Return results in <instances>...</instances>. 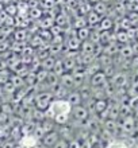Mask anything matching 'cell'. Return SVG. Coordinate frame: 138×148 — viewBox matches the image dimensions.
Segmentation results:
<instances>
[{"instance_id":"6da1fadb","label":"cell","mask_w":138,"mask_h":148,"mask_svg":"<svg viewBox=\"0 0 138 148\" xmlns=\"http://www.w3.org/2000/svg\"><path fill=\"white\" fill-rule=\"evenodd\" d=\"M73 106L68 102V100H53L50 104L49 109L46 110V117L47 119H54V117L60 116V114H71Z\"/></svg>"},{"instance_id":"7a4b0ae2","label":"cell","mask_w":138,"mask_h":148,"mask_svg":"<svg viewBox=\"0 0 138 148\" xmlns=\"http://www.w3.org/2000/svg\"><path fill=\"white\" fill-rule=\"evenodd\" d=\"M54 97L51 92H40L38 94L34 96V104H35V109H40L42 112H46L49 109L50 104L53 102Z\"/></svg>"},{"instance_id":"3957f363","label":"cell","mask_w":138,"mask_h":148,"mask_svg":"<svg viewBox=\"0 0 138 148\" xmlns=\"http://www.w3.org/2000/svg\"><path fill=\"white\" fill-rule=\"evenodd\" d=\"M110 81L117 89H125V88L130 86V84H129L130 82L129 81V75H127L126 71H118Z\"/></svg>"},{"instance_id":"277c9868","label":"cell","mask_w":138,"mask_h":148,"mask_svg":"<svg viewBox=\"0 0 138 148\" xmlns=\"http://www.w3.org/2000/svg\"><path fill=\"white\" fill-rule=\"evenodd\" d=\"M71 114L76 121H79V123H85V121L89 119V114H91V113H89V110L87 109L85 105H77V106H73Z\"/></svg>"},{"instance_id":"5b68a950","label":"cell","mask_w":138,"mask_h":148,"mask_svg":"<svg viewBox=\"0 0 138 148\" xmlns=\"http://www.w3.org/2000/svg\"><path fill=\"white\" fill-rule=\"evenodd\" d=\"M60 139H61V136H60L58 131H53V132L46 133V135L42 137L41 144L44 145L45 148H53L55 144H57V143H58Z\"/></svg>"},{"instance_id":"8992f818","label":"cell","mask_w":138,"mask_h":148,"mask_svg":"<svg viewBox=\"0 0 138 148\" xmlns=\"http://www.w3.org/2000/svg\"><path fill=\"white\" fill-rule=\"evenodd\" d=\"M107 81H108L107 75L104 74L103 70H100L89 77V86H91V88H102Z\"/></svg>"},{"instance_id":"52a82bcc","label":"cell","mask_w":138,"mask_h":148,"mask_svg":"<svg viewBox=\"0 0 138 148\" xmlns=\"http://www.w3.org/2000/svg\"><path fill=\"white\" fill-rule=\"evenodd\" d=\"M135 117L134 116H127L123 119V123L121 125H122V131L125 133H127L129 136H131L133 135V132L135 131V121H134Z\"/></svg>"},{"instance_id":"ba28073f","label":"cell","mask_w":138,"mask_h":148,"mask_svg":"<svg viewBox=\"0 0 138 148\" xmlns=\"http://www.w3.org/2000/svg\"><path fill=\"white\" fill-rule=\"evenodd\" d=\"M19 144L23 148H37L40 145V140L34 135H26L19 140Z\"/></svg>"},{"instance_id":"9c48e42d","label":"cell","mask_w":138,"mask_h":148,"mask_svg":"<svg viewBox=\"0 0 138 148\" xmlns=\"http://www.w3.org/2000/svg\"><path fill=\"white\" fill-rule=\"evenodd\" d=\"M58 133H60V136H61V139H64V140H67V141H71L73 140V139H76L75 136V133H73V127L72 125H60V129H58Z\"/></svg>"},{"instance_id":"30bf717a","label":"cell","mask_w":138,"mask_h":148,"mask_svg":"<svg viewBox=\"0 0 138 148\" xmlns=\"http://www.w3.org/2000/svg\"><path fill=\"white\" fill-rule=\"evenodd\" d=\"M51 93H53V97L54 100H67L68 94H69V89L64 88L62 85H55L54 88H51Z\"/></svg>"},{"instance_id":"8fae6325","label":"cell","mask_w":138,"mask_h":148,"mask_svg":"<svg viewBox=\"0 0 138 148\" xmlns=\"http://www.w3.org/2000/svg\"><path fill=\"white\" fill-rule=\"evenodd\" d=\"M60 85H62L64 88H67L69 90L76 88V81L72 73H65L62 77H60Z\"/></svg>"},{"instance_id":"7c38bea8","label":"cell","mask_w":138,"mask_h":148,"mask_svg":"<svg viewBox=\"0 0 138 148\" xmlns=\"http://www.w3.org/2000/svg\"><path fill=\"white\" fill-rule=\"evenodd\" d=\"M110 108V100L108 98H103V100H95V114L100 116Z\"/></svg>"},{"instance_id":"4fadbf2b","label":"cell","mask_w":138,"mask_h":148,"mask_svg":"<svg viewBox=\"0 0 138 148\" xmlns=\"http://www.w3.org/2000/svg\"><path fill=\"white\" fill-rule=\"evenodd\" d=\"M67 100H68V102H69L72 106H77V105H81V104H83V98H81V94H80V92H79L77 89H76V90H72V92H69V94H68Z\"/></svg>"},{"instance_id":"5bb4252c","label":"cell","mask_w":138,"mask_h":148,"mask_svg":"<svg viewBox=\"0 0 138 148\" xmlns=\"http://www.w3.org/2000/svg\"><path fill=\"white\" fill-rule=\"evenodd\" d=\"M81 40L77 38V35L71 36V38H67V49L71 51H80V47H81Z\"/></svg>"},{"instance_id":"9a60e30c","label":"cell","mask_w":138,"mask_h":148,"mask_svg":"<svg viewBox=\"0 0 138 148\" xmlns=\"http://www.w3.org/2000/svg\"><path fill=\"white\" fill-rule=\"evenodd\" d=\"M119 55L125 59H131L134 57V51H133V47H131V43H127V45H122L119 47Z\"/></svg>"},{"instance_id":"2e32d148","label":"cell","mask_w":138,"mask_h":148,"mask_svg":"<svg viewBox=\"0 0 138 148\" xmlns=\"http://www.w3.org/2000/svg\"><path fill=\"white\" fill-rule=\"evenodd\" d=\"M114 26H115L114 19L110 18V16H104L102 22H100V24H99V30L100 31H112Z\"/></svg>"},{"instance_id":"e0dca14e","label":"cell","mask_w":138,"mask_h":148,"mask_svg":"<svg viewBox=\"0 0 138 148\" xmlns=\"http://www.w3.org/2000/svg\"><path fill=\"white\" fill-rule=\"evenodd\" d=\"M85 18H87L88 26H89V27H92V28L96 27V26H99V24H100V22H102V19H103L102 15L96 14L95 11H91L87 16H85Z\"/></svg>"},{"instance_id":"ac0fdd59","label":"cell","mask_w":138,"mask_h":148,"mask_svg":"<svg viewBox=\"0 0 138 148\" xmlns=\"http://www.w3.org/2000/svg\"><path fill=\"white\" fill-rule=\"evenodd\" d=\"M119 47H121V45H118L117 42H111L104 46V53L103 54L110 55V57H115L117 54H119Z\"/></svg>"},{"instance_id":"d6986e66","label":"cell","mask_w":138,"mask_h":148,"mask_svg":"<svg viewBox=\"0 0 138 148\" xmlns=\"http://www.w3.org/2000/svg\"><path fill=\"white\" fill-rule=\"evenodd\" d=\"M62 62H64V67H65V70H67L68 73L73 71L76 69V66H77L76 57H64Z\"/></svg>"},{"instance_id":"ffe728a7","label":"cell","mask_w":138,"mask_h":148,"mask_svg":"<svg viewBox=\"0 0 138 148\" xmlns=\"http://www.w3.org/2000/svg\"><path fill=\"white\" fill-rule=\"evenodd\" d=\"M95 43H92L91 40H85V42L81 43V47H80V53L83 54H88V55H95Z\"/></svg>"},{"instance_id":"44dd1931","label":"cell","mask_w":138,"mask_h":148,"mask_svg":"<svg viewBox=\"0 0 138 148\" xmlns=\"http://www.w3.org/2000/svg\"><path fill=\"white\" fill-rule=\"evenodd\" d=\"M115 42L118 43V45H127V43H130V38H129V34H127V31H123V30H121V31L115 32Z\"/></svg>"},{"instance_id":"7402d4cb","label":"cell","mask_w":138,"mask_h":148,"mask_svg":"<svg viewBox=\"0 0 138 148\" xmlns=\"http://www.w3.org/2000/svg\"><path fill=\"white\" fill-rule=\"evenodd\" d=\"M55 62H57V59H55V57H47V58H45L44 61H41V67L42 69H45V70L50 71L54 69V65Z\"/></svg>"},{"instance_id":"603a6c76","label":"cell","mask_w":138,"mask_h":148,"mask_svg":"<svg viewBox=\"0 0 138 148\" xmlns=\"http://www.w3.org/2000/svg\"><path fill=\"white\" fill-rule=\"evenodd\" d=\"M54 24H55L54 18H51V16H47V18H42V19H40L41 30H50Z\"/></svg>"},{"instance_id":"cb8c5ba5","label":"cell","mask_w":138,"mask_h":148,"mask_svg":"<svg viewBox=\"0 0 138 148\" xmlns=\"http://www.w3.org/2000/svg\"><path fill=\"white\" fill-rule=\"evenodd\" d=\"M91 27L87 26V27L84 28H80L77 30V38L81 40V42H85V40H89V36H91Z\"/></svg>"},{"instance_id":"d4e9b609","label":"cell","mask_w":138,"mask_h":148,"mask_svg":"<svg viewBox=\"0 0 138 148\" xmlns=\"http://www.w3.org/2000/svg\"><path fill=\"white\" fill-rule=\"evenodd\" d=\"M104 129L110 133H115L118 131V121L112 120V119H107L104 121Z\"/></svg>"},{"instance_id":"484cf974","label":"cell","mask_w":138,"mask_h":148,"mask_svg":"<svg viewBox=\"0 0 138 148\" xmlns=\"http://www.w3.org/2000/svg\"><path fill=\"white\" fill-rule=\"evenodd\" d=\"M10 81L15 85L16 89H22V88H24V85H26V81H24L23 77H20V75H18V74H12L11 78H10Z\"/></svg>"},{"instance_id":"4316f807","label":"cell","mask_w":138,"mask_h":148,"mask_svg":"<svg viewBox=\"0 0 138 148\" xmlns=\"http://www.w3.org/2000/svg\"><path fill=\"white\" fill-rule=\"evenodd\" d=\"M92 11H95L96 14H99V15H104V14H107V11H108V4L103 3V1H98V3L94 4V10Z\"/></svg>"},{"instance_id":"83f0119b","label":"cell","mask_w":138,"mask_h":148,"mask_svg":"<svg viewBox=\"0 0 138 148\" xmlns=\"http://www.w3.org/2000/svg\"><path fill=\"white\" fill-rule=\"evenodd\" d=\"M41 127H42V129L45 131V133H49V132H53V131H55L54 129V125L55 123L51 119H45L42 123H41Z\"/></svg>"},{"instance_id":"f1b7e54d","label":"cell","mask_w":138,"mask_h":148,"mask_svg":"<svg viewBox=\"0 0 138 148\" xmlns=\"http://www.w3.org/2000/svg\"><path fill=\"white\" fill-rule=\"evenodd\" d=\"M53 73H54L55 75H58V77H62L65 73H68V71L65 70V67H64L62 59H57V62H55V65H54V69H53Z\"/></svg>"},{"instance_id":"f546056e","label":"cell","mask_w":138,"mask_h":148,"mask_svg":"<svg viewBox=\"0 0 138 148\" xmlns=\"http://www.w3.org/2000/svg\"><path fill=\"white\" fill-rule=\"evenodd\" d=\"M88 23H87V18L84 15L81 16H77L75 20H73V28H76V30H80V28H84L87 27Z\"/></svg>"},{"instance_id":"4dcf8cb0","label":"cell","mask_w":138,"mask_h":148,"mask_svg":"<svg viewBox=\"0 0 138 148\" xmlns=\"http://www.w3.org/2000/svg\"><path fill=\"white\" fill-rule=\"evenodd\" d=\"M54 22L57 26H61L62 28H65L69 23V19H68V15L67 14H58V15L54 18Z\"/></svg>"},{"instance_id":"1f68e13d","label":"cell","mask_w":138,"mask_h":148,"mask_svg":"<svg viewBox=\"0 0 138 148\" xmlns=\"http://www.w3.org/2000/svg\"><path fill=\"white\" fill-rule=\"evenodd\" d=\"M106 148H131L125 140H112L107 144Z\"/></svg>"},{"instance_id":"d6a6232c","label":"cell","mask_w":138,"mask_h":148,"mask_svg":"<svg viewBox=\"0 0 138 148\" xmlns=\"http://www.w3.org/2000/svg\"><path fill=\"white\" fill-rule=\"evenodd\" d=\"M119 26H121V30H123V31H127V30H130V28L134 27L133 23H131V20L129 19L127 16L121 18V20H119Z\"/></svg>"},{"instance_id":"836d02e7","label":"cell","mask_w":138,"mask_h":148,"mask_svg":"<svg viewBox=\"0 0 138 148\" xmlns=\"http://www.w3.org/2000/svg\"><path fill=\"white\" fill-rule=\"evenodd\" d=\"M49 73H50V71H47V70H45V69L41 67L40 70L35 73L37 74V82H38V84H44V82H46Z\"/></svg>"},{"instance_id":"e575fe53","label":"cell","mask_w":138,"mask_h":148,"mask_svg":"<svg viewBox=\"0 0 138 148\" xmlns=\"http://www.w3.org/2000/svg\"><path fill=\"white\" fill-rule=\"evenodd\" d=\"M14 38H15V42H23V40H26V38H27V31L23 30V28L16 30V31L14 32Z\"/></svg>"},{"instance_id":"d590c367","label":"cell","mask_w":138,"mask_h":148,"mask_svg":"<svg viewBox=\"0 0 138 148\" xmlns=\"http://www.w3.org/2000/svg\"><path fill=\"white\" fill-rule=\"evenodd\" d=\"M28 14H30V18H31V19H37V20L42 19V11H41V8H38V7H31Z\"/></svg>"},{"instance_id":"8d00e7d4","label":"cell","mask_w":138,"mask_h":148,"mask_svg":"<svg viewBox=\"0 0 138 148\" xmlns=\"http://www.w3.org/2000/svg\"><path fill=\"white\" fill-rule=\"evenodd\" d=\"M62 49H64V45H51L50 43V49H49L50 55L51 57H55V55L61 54V53H62Z\"/></svg>"},{"instance_id":"74e56055","label":"cell","mask_w":138,"mask_h":148,"mask_svg":"<svg viewBox=\"0 0 138 148\" xmlns=\"http://www.w3.org/2000/svg\"><path fill=\"white\" fill-rule=\"evenodd\" d=\"M38 34H40L41 38L44 39L45 42H51V39H53V34L50 32V30H40Z\"/></svg>"},{"instance_id":"f35d334b","label":"cell","mask_w":138,"mask_h":148,"mask_svg":"<svg viewBox=\"0 0 138 148\" xmlns=\"http://www.w3.org/2000/svg\"><path fill=\"white\" fill-rule=\"evenodd\" d=\"M3 89H4V93L11 94V96H12V94H14V93H15L16 90H18V89H16V88H15V85H14V84H12L11 81H8L7 84H6V85L3 86Z\"/></svg>"},{"instance_id":"ab89813d","label":"cell","mask_w":138,"mask_h":148,"mask_svg":"<svg viewBox=\"0 0 138 148\" xmlns=\"http://www.w3.org/2000/svg\"><path fill=\"white\" fill-rule=\"evenodd\" d=\"M64 31H65V28H62L61 26H57V24H54L53 27L50 28V32L53 34V36H57V35H62Z\"/></svg>"},{"instance_id":"60d3db41","label":"cell","mask_w":138,"mask_h":148,"mask_svg":"<svg viewBox=\"0 0 138 148\" xmlns=\"http://www.w3.org/2000/svg\"><path fill=\"white\" fill-rule=\"evenodd\" d=\"M129 105H130V108L134 110V112H137V110H138V94H137V96H133V97H130Z\"/></svg>"},{"instance_id":"b9f144b4","label":"cell","mask_w":138,"mask_h":148,"mask_svg":"<svg viewBox=\"0 0 138 148\" xmlns=\"http://www.w3.org/2000/svg\"><path fill=\"white\" fill-rule=\"evenodd\" d=\"M16 11H18V8L14 4H8L7 7H6V14H8L10 16H15Z\"/></svg>"},{"instance_id":"7bdbcfd3","label":"cell","mask_w":138,"mask_h":148,"mask_svg":"<svg viewBox=\"0 0 138 148\" xmlns=\"http://www.w3.org/2000/svg\"><path fill=\"white\" fill-rule=\"evenodd\" d=\"M83 144H81V141L79 139H73V140L69 141V147L68 148H81Z\"/></svg>"},{"instance_id":"ee69618b","label":"cell","mask_w":138,"mask_h":148,"mask_svg":"<svg viewBox=\"0 0 138 148\" xmlns=\"http://www.w3.org/2000/svg\"><path fill=\"white\" fill-rule=\"evenodd\" d=\"M68 147H69V141L64 140V139H60L58 143H57L53 148H68Z\"/></svg>"},{"instance_id":"f6af8a7d","label":"cell","mask_w":138,"mask_h":148,"mask_svg":"<svg viewBox=\"0 0 138 148\" xmlns=\"http://www.w3.org/2000/svg\"><path fill=\"white\" fill-rule=\"evenodd\" d=\"M131 62V70H138V55H134L130 59Z\"/></svg>"},{"instance_id":"bcb514c9","label":"cell","mask_w":138,"mask_h":148,"mask_svg":"<svg viewBox=\"0 0 138 148\" xmlns=\"http://www.w3.org/2000/svg\"><path fill=\"white\" fill-rule=\"evenodd\" d=\"M7 135H10V132L6 129V125H0V139L4 140V137L7 136Z\"/></svg>"},{"instance_id":"7dc6e473","label":"cell","mask_w":138,"mask_h":148,"mask_svg":"<svg viewBox=\"0 0 138 148\" xmlns=\"http://www.w3.org/2000/svg\"><path fill=\"white\" fill-rule=\"evenodd\" d=\"M7 43H0V51H6L7 50Z\"/></svg>"},{"instance_id":"c3c4849f","label":"cell","mask_w":138,"mask_h":148,"mask_svg":"<svg viewBox=\"0 0 138 148\" xmlns=\"http://www.w3.org/2000/svg\"><path fill=\"white\" fill-rule=\"evenodd\" d=\"M4 96V89H3V86H0V98Z\"/></svg>"},{"instance_id":"681fc988","label":"cell","mask_w":138,"mask_h":148,"mask_svg":"<svg viewBox=\"0 0 138 148\" xmlns=\"http://www.w3.org/2000/svg\"><path fill=\"white\" fill-rule=\"evenodd\" d=\"M89 3H92V4H95V3H98V1H100V0H88Z\"/></svg>"},{"instance_id":"f907efd6","label":"cell","mask_w":138,"mask_h":148,"mask_svg":"<svg viewBox=\"0 0 138 148\" xmlns=\"http://www.w3.org/2000/svg\"><path fill=\"white\" fill-rule=\"evenodd\" d=\"M100 1H103V3H106V4H108L111 1V0H100Z\"/></svg>"},{"instance_id":"816d5d0a","label":"cell","mask_w":138,"mask_h":148,"mask_svg":"<svg viewBox=\"0 0 138 148\" xmlns=\"http://www.w3.org/2000/svg\"><path fill=\"white\" fill-rule=\"evenodd\" d=\"M14 148H23V147H22V145H20V144H16Z\"/></svg>"},{"instance_id":"f5cc1de1","label":"cell","mask_w":138,"mask_h":148,"mask_svg":"<svg viewBox=\"0 0 138 148\" xmlns=\"http://www.w3.org/2000/svg\"><path fill=\"white\" fill-rule=\"evenodd\" d=\"M1 112H3V110H1V105H0V113H1Z\"/></svg>"}]
</instances>
